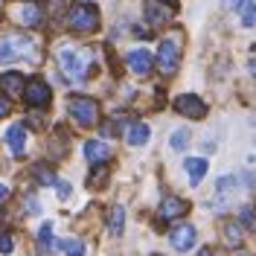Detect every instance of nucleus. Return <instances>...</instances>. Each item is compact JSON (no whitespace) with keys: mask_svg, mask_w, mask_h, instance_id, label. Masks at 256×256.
<instances>
[{"mask_svg":"<svg viewBox=\"0 0 256 256\" xmlns=\"http://www.w3.org/2000/svg\"><path fill=\"white\" fill-rule=\"evenodd\" d=\"M186 210H190V204H186L184 198L166 195L163 204H160V218H163V222H175V218H180V216H186Z\"/></svg>","mask_w":256,"mask_h":256,"instance_id":"nucleus-11","label":"nucleus"},{"mask_svg":"<svg viewBox=\"0 0 256 256\" xmlns=\"http://www.w3.org/2000/svg\"><path fill=\"white\" fill-rule=\"evenodd\" d=\"M248 70L254 73V79H256V58H250V64H248Z\"/></svg>","mask_w":256,"mask_h":256,"instance_id":"nucleus-31","label":"nucleus"},{"mask_svg":"<svg viewBox=\"0 0 256 256\" xmlns=\"http://www.w3.org/2000/svg\"><path fill=\"white\" fill-rule=\"evenodd\" d=\"M6 143H9V148H12V154L20 158V154L26 152V131H24V126L9 128V131H6Z\"/></svg>","mask_w":256,"mask_h":256,"instance_id":"nucleus-12","label":"nucleus"},{"mask_svg":"<svg viewBox=\"0 0 256 256\" xmlns=\"http://www.w3.org/2000/svg\"><path fill=\"white\" fill-rule=\"evenodd\" d=\"M108 230H111V236H122V230H126V210H122V207H114L111 210Z\"/></svg>","mask_w":256,"mask_h":256,"instance_id":"nucleus-18","label":"nucleus"},{"mask_svg":"<svg viewBox=\"0 0 256 256\" xmlns=\"http://www.w3.org/2000/svg\"><path fill=\"white\" fill-rule=\"evenodd\" d=\"M175 111L184 114V116H190V120H201L204 114H207V105H204V99L195 94H184L175 99Z\"/></svg>","mask_w":256,"mask_h":256,"instance_id":"nucleus-8","label":"nucleus"},{"mask_svg":"<svg viewBox=\"0 0 256 256\" xmlns=\"http://www.w3.org/2000/svg\"><path fill=\"white\" fill-rule=\"evenodd\" d=\"M184 169H186V175H190L192 184H201V178L207 175V160L204 158H190L184 163Z\"/></svg>","mask_w":256,"mask_h":256,"instance_id":"nucleus-16","label":"nucleus"},{"mask_svg":"<svg viewBox=\"0 0 256 256\" xmlns=\"http://www.w3.org/2000/svg\"><path fill=\"white\" fill-rule=\"evenodd\" d=\"M195 236H198V233H195V227H192V224H178L175 230L169 233V242H172V248H175V250L184 254V250H190L192 244H195Z\"/></svg>","mask_w":256,"mask_h":256,"instance_id":"nucleus-10","label":"nucleus"},{"mask_svg":"<svg viewBox=\"0 0 256 256\" xmlns=\"http://www.w3.org/2000/svg\"><path fill=\"white\" fill-rule=\"evenodd\" d=\"M178 64H180V47L175 38H163L158 47V70L163 76H175Z\"/></svg>","mask_w":256,"mask_h":256,"instance_id":"nucleus-4","label":"nucleus"},{"mask_svg":"<svg viewBox=\"0 0 256 256\" xmlns=\"http://www.w3.org/2000/svg\"><path fill=\"white\" fill-rule=\"evenodd\" d=\"M58 248H62L67 256H84V244H82L79 239H62Z\"/></svg>","mask_w":256,"mask_h":256,"instance_id":"nucleus-21","label":"nucleus"},{"mask_svg":"<svg viewBox=\"0 0 256 256\" xmlns=\"http://www.w3.org/2000/svg\"><path fill=\"white\" fill-rule=\"evenodd\" d=\"M0 84H3V90H6L9 96H20L26 79H24L20 73H3V76H0Z\"/></svg>","mask_w":256,"mask_h":256,"instance_id":"nucleus-15","label":"nucleus"},{"mask_svg":"<svg viewBox=\"0 0 256 256\" xmlns=\"http://www.w3.org/2000/svg\"><path fill=\"white\" fill-rule=\"evenodd\" d=\"M24 99H26V105H32V108H47L50 99H52V94H50V84L44 79H30L26 84H24Z\"/></svg>","mask_w":256,"mask_h":256,"instance_id":"nucleus-6","label":"nucleus"},{"mask_svg":"<svg viewBox=\"0 0 256 256\" xmlns=\"http://www.w3.org/2000/svg\"><path fill=\"white\" fill-rule=\"evenodd\" d=\"M84 158L96 166V163L111 158V146H105L102 140H90V143H84Z\"/></svg>","mask_w":256,"mask_h":256,"instance_id":"nucleus-14","label":"nucleus"},{"mask_svg":"<svg viewBox=\"0 0 256 256\" xmlns=\"http://www.w3.org/2000/svg\"><path fill=\"white\" fill-rule=\"evenodd\" d=\"M67 26L73 32H94L99 30V12H96L94 3H79L70 9L67 15Z\"/></svg>","mask_w":256,"mask_h":256,"instance_id":"nucleus-2","label":"nucleus"},{"mask_svg":"<svg viewBox=\"0 0 256 256\" xmlns=\"http://www.w3.org/2000/svg\"><path fill=\"white\" fill-rule=\"evenodd\" d=\"M6 114H9V99H6V96H0V120H3Z\"/></svg>","mask_w":256,"mask_h":256,"instance_id":"nucleus-30","label":"nucleus"},{"mask_svg":"<svg viewBox=\"0 0 256 256\" xmlns=\"http://www.w3.org/2000/svg\"><path fill=\"white\" fill-rule=\"evenodd\" d=\"M169 143H172V148H175V152H184V148L190 146V131H186V128H178L175 134H172V140H169Z\"/></svg>","mask_w":256,"mask_h":256,"instance_id":"nucleus-22","label":"nucleus"},{"mask_svg":"<svg viewBox=\"0 0 256 256\" xmlns=\"http://www.w3.org/2000/svg\"><path fill=\"white\" fill-rule=\"evenodd\" d=\"M224 242H227L230 248H239V244H242V227L236 222L224 224Z\"/></svg>","mask_w":256,"mask_h":256,"instance_id":"nucleus-20","label":"nucleus"},{"mask_svg":"<svg viewBox=\"0 0 256 256\" xmlns=\"http://www.w3.org/2000/svg\"><path fill=\"white\" fill-rule=\"evenodd\" d=\"M12 248H15L12 244V236L9 233H0V254H12Z\"/></svg>","mask_w":256,"mask_h":256,"instance_id":"nucleus-28","label":"nucleus"},{"mask_svg":"<svg viewBox=\"0 0 256 256\" xmlns=\"http://www.w3.org/2000/svg\"><path fill=\"white\" fill-rule=\"evenodd\" d=\"M105 178H108V169H105V166H99V163H96L94 166V175H90V180H88V186H102V184H105Z\"/></svg>","mask_w":256,"mask_h":256,"instance_id":"nucleus-24","label":"nucleus"},{"mask_svg":"<svg viewBox=\"0 0 256 256\" xmlns=\"http://www.w3.org/2000/svg\"><path fill=\"white\" fill-rule=\"evenodd\" d=\"M35 180L38 184H56V175L50 166H35Z\"/></svg>","mask_w":256,"mask_h":256,"instance_id":"nucleus-25","label":"nucleus"},{"mask_svg":"<svg viewBox=\"0 0 256 256\" xmlns=\"http://www.w3.org/2000/svg\"><path fill=\"white\" fill-rule=\"evenodd\" d=\"M126 140H128V146H146V140H148V126L146 122H134V126L128 128Z\"/></svg>","mask_w":256,"mask_h":256,"instance_id":"nucleus-17","label":"nucleus"},{"mask_svg":"<svg viewBox=\"0 0 256 256\" xmlns=\"http://www.w3.org/2000/svg\"><path fill=\"white\" fill-rule=\"evenodd\" d=\"M239 222H242V227H248V230H256V212H254V207H242Z\"/></svg>","mask_w":256,"mask_h":256,"instance_id":"nucleus-23","label":"nucleus"},{"mask_svg":"<svg viewBox=\"0 0 256 256\" xmlns=\"http://www.w3.org/2000/svg\"><path fill=\"white\" fill-rule=\"evenodd\" d=\"M6 195H9V190H6V186H3V184H0V201H3V198H6Z\"/></svg>","mask_w":256,"mask_h":256,"instance_id":"nucleus-32","label":"nucleus"},{"mask_svg":"<svg viewBox=\"0 0 256 256\" xmlns=\"http://www.w3.org/2000/svg\"><path fill=\"white\" fill-rule=\"evenodd\" d=\"M56 190H58L62 198H67V195H70V184H67V180H58V184H56Z\"/></svg>","mask_w":256,"mask_h":256,"instance_id":"nucleus-29","label":"nucleus"},{"mask_svg":"<svg viewBox=\"0 0 256 256\" xmlns=\"http://www.w3.org/2000/svg\"><path fill=\"white\" fill-rule=\"evenodd\" d=\"M236 9H239L242 24H244V26H254V24H256V3H254V0H239V6H236Z\"/></svg>","mask_w":256,"mask_h":256,"instance_id":"nucleus-19","label":"nucleus"},{"mask_svg":"<svg viewBox=\"0 0 256 256\" xmlns=\"http://www.w3.org/2000/svg\"><path fill=\"white\" fill-rule=\"evenodd\" d=\"M70 116L84 128L96 126L99 122V105H96V99H90V96H73L70 99Z\"/></svg>","mask_w":256,"mask_h":256,"instance_id":"nucleus-3","label":"nucleus"},{"mask_svg":"<svg viewBox=\"0 0 256 256\" xmlns=\"http://www.w3.org/2000/svg\"><path fill=\"white\" fill-rule=\"evenodd\" d=\"M236 186H239V180H236V178H230V175L218 180V192H222V195H230Z\"/></svg>","mask_w":256,"mask_h":256,"instance_id":"nucleus-26","label":"nucleus"},{"mask_svg":"<svg viewBox=\"0 0 256 256\" xmlns=\"http://www.w3.org/2000/svg\"><path fill=\"white\" fill-rule=\"evenodd\" d=\"M18 24H24V26H38L41 24V18H44V12H41V6L38 3H26V6H20L18 9Z\"/></svg>","mask_w":256,"mask_h":256,"instance_id":"nucleus-13","label":"nucleus"},{"mask_svg":"<svg viewBox=\"0 0 256 256\" xmlns=\"http://www.w3.org/2000/svg\"><path fill=\"white\" fill-rule=\"evenodd\" d=\"M50 244H52V224H41V248L50 250Z\"/></svg>","mask_w":256,"mask_h":256,"instance_id":"nucleus-27","label":"nucleus"},{"mask_svg":"<svg viewBox=\"0 0 256 256\" xmlns=\"http://www.w3.org/2000/svg\"><path fill=\"white\" fill-rule=\"evenodd\" d=\"M35 62V41L30 35H6L0 38V64Z\"/></svg>","mask_w":256,"mask_h":256,"instance_id":"nucleus-1","label":"nucleus"},{"mask_svg":"<svg viewBox=\"0 0 256 256\" xmlns=\"http://www.w3.org/2000/svg\"><path fill=\"white\" fill-rule=\"evenodd\" d=\"M143 12H146V20H148L152 26H166V24H172V18H175V6H172L169 0H146Z\"/></svg>","mask_w":256,"mask_h":256,"instance_id":"nucleus-5","label":"nucleus"},{"mask_svg":"<svg viewBox=\"0 0 256 256\" xmlns=\"http://www.w3.org/2000/svg\"><path fill=\"white\" fill-rule=\"evenodd\" d=\"M58 67L64 70V76H70V79H76V82L84 79V58L76 50H62L58 52Z\"/></svg>","mask_w":256,"mask_h":256,"instance_id":"nucleus-7","label":"nucleus"},{"mask_svg":"<svg viewBox=\"0 0 256 256\" xmlns=\"http://www.w3.org/2000/svg\"><path fill=\"white\" fill-rule=\"evenodd\" d=\"M198 256H216V254H212V250H201Z\"/></svg>","mask_w":256,"mask_h":256,"instance_id":"nucleus-33","label":"nucleus"},{"mask_svg":"<svg viewBox=\"0 0 256 256\" xmlns=\"http://www.w3.org/2000/svg\"><path fill=\"white\" fill-rule=\"evenodd\" d=\"M126 62H128V67H131V73H137V76H148L152 67H154V56H152L148 50H131Z\"/></svg>","mask_w":256,"mask_h":256,"instance_id":"nucleus-9","label":"nucleus"}]
</instances>
